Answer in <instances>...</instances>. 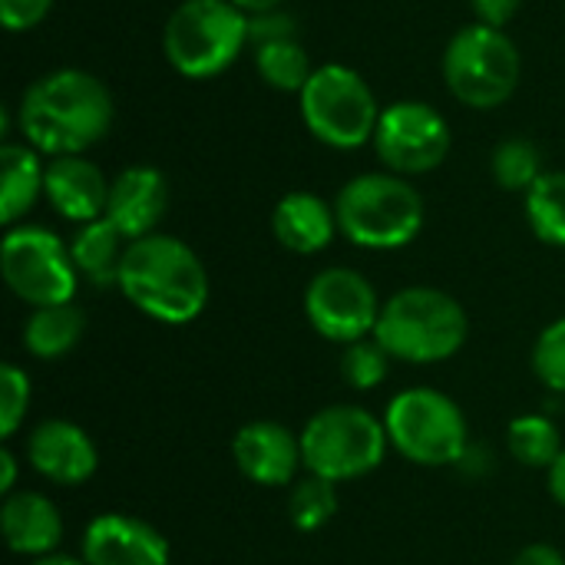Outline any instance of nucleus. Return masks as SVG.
Listing matches in <instances>:
<instances>
[{"mask_svg": "<svg viewBox=\"0 0 565 565\" xmlns=\"http://www.w3.org/2000/svg\"><path fill=\"white\" fill-rule=\"evenodd\" d=\"M30 467L60 487H79L96 473V444L70 420H46L26 440Z\"/></svg>", "mask_w": 565, "mask_h": 565, "instance_id": "obj_15", "label": "nucleus"}, {"mask_svg": "<svg viewBox=\"0 0 565 565\" xmlns=\"http://www.w3.org/2000/svg\"><path fill=\"white\" fill-rule=\"evenodd\" d=\"M513 565H565V556L550 543H530L520 550Z\"/></svg>", "mask_w": 565, "mask_h": 565, "instance_id": "obj_34", "label": "nucleus"}, {"mask_svg": "<svg viewBox=\"0 0 565 565\" xmlns=\"http://www.w3.org/2000/svg\"><path fill=\"white\" fill-rule=\"evenodd\" d=\"M526 218L540 242L565 248V172H543L526 192Z\"/></svg>", "mask_w": 565, "mask_h": 565, "instance_id": "obj_24", "label": "nucleus"}, {"mask_svg": "<svg viewBox=\"0 0 565 565\" xmlns=\"http://www.w3.org/2000/svg\"><path fill=\"white\" fill-rule=\"evenodd\" d=\"M17 119L40 156H83L113 126V93L86 70H53L26 86Z\"/></svg>", "mask_w": 565, "mask_h": 565, "instance_id": "obj_1", "label": "nucleus"}, {"mask_svg": "<svg viewBox=\"0 0 565 565\" xmlns=\"http://www.w3.org/2000/svg\"><path fill=\"white\" fill-rule=\"evenodd\" d=\"M33 565H86V563H79V559H73V556H56V553H50V556H40Z\"/></svg>", "mask_w": 565, "mask_h": 565, "instance_id": "obj_38", "label": "nucleus"}, {"mask_svg": "<svg viewBox=\"0 0 565 565\" xmlns=\"http://www.w3.org/2000/svg\"><path fill=\"white\" fill-rule=\"evenodd\" d=\"M550 493L565 510V450L556 457V463L550 467Z\"/></svg>", "mask_w": 565, "mask_h": 565, "instance_id": "obj_35", "label": "nucleus"}, {"mask_svg": "<svg viewBox=\"0 0 565 565\" xmlns=\"http://www.w3.org/2000/svg\"><path fill=\"white\" fill-rule=\"evenodd\" d=\"M387 427L364 407L334 404L318 411L301 430V457L311 477L348 483L381 467L387 454Z\"/></svg>", "mask_w": 565, "mask_h": 565, "instance_id": "obj_8", "label": "nucleus"}, {"mask_svg": "<svg viewBox=\"0 0 565 565\" xmlns=\"http://www.w3.org/2000/svg\"><path fill=\"white\" fill-rule=\"evenodd\" d=\"M3 540L20 556H50L63 540V516L43 493L13 490L0 510Z\"/></svg>", "mask_w": 565, "mask_h": 565, "instance_id": "obj_18", "label": "nucleus"}, {"mask_svg": "<svg viewBox=\"0 0 565 565\" xmlns=\"http://www.w3.org/2000/svg\"><path fill=\"white\" fill-rule=\"evenodd\" d=\"M129 238L103 215L96 222L79 225V232L70 242V258L76 265V271L96 285V288H109L119 285V271H122V258H126V245Z\"/></svg>", "mask_w": 565, "mask_h": 565, "instance_id": "obj_20", "label": "nucleus"}, {"mask_svg": "<svg viewBox=\"0 0 565 565\" xmlns=\"http://www.w3.org/2000/svg\"><path fill=\"white\" fill-rule=\"evenodd\" d=\"M450 126L444 113L427 103L404 99L381 113L374 132V152L394 175H424L444 166L450 156Z\"/></svg>", "mask_w": 565, "mask_h": 565, "instance_id": "obj_11", "label": "nucleus"}, {"mask_svg": "<svg viewBox=\"0 0 565 565\" xmlns=\"http://www.w3.org/2000/svg\"><path fill=\"white\" fill-rule=\"evenodd\" d=\"M232 457L242 477L258 487H285L305 463L301 437L275 420L245 424L232 440Z\"/></svg>", "mask_w": 565, "mask_h": 565, "instance_id": "obj_14", "label": "nucleus"}, {"mask_svg": "<svg viewBox=\"0 0 565 565\" xmlns=\"http://www.w3.org/2000/svg\"><path fill=\"white\" fill-rule=\"evenodd\" d=\"M490 172H493L500 189H507V192H530L536 185V179L546 172L543 169V152L530 139H520V136L516 139H503L493 149Z\"/></svg>", "mask_w": 565, "mask_h": 565, "instance_id": "obj_26", "label": "nucleus"}, {"mask_svg": "<svg viewBox=\"0 0 565 565\" xmlns=\"http://www.w3.org/2000/svg\"><path fill=\"white\" fill-rule=\"evenodd\" d=\"M0 271L7 288L30 308L73 301L79 275L70 258V245L40 225H13L3 235Z\"/></svg>", "mask_w": 565, "mask_h": 565, "instance_id": "obj_10", "label": "nucleus"}, {"mask_svg": "<svg viewBox=\"0 0 565 565\" xmlns=\"http://www.w3.org/2000/svg\"><path fill=\"white\" fill-rule=\"evenodd\" d=\"M507 447H510L516 463L536 467V470H550L556 463V457L563 454L556 424L550 417H540V414L516 417L507 430Z\"/></svg>", "mask_w": 565, "mask_h": 565, "instance_id": "obj_25", "label": "nucleus"}, {"mask_svg": "<svg viewBox=\"0 0 565 565\" xmlns=\"http://www.w3.org/2000/svg\"><path fill=\"white\" fill-rule=\"evenodd\" d=\"M238 10H245L248 17H255V13H268V10H281V3L285 0H232Z\"/></svg>", "mask_w": 565, "mask_h": 565, "instance_id": "obj_37", "label": "nucleus"}, {"mask_svg": "<svg viewBox=\"0 0 565 565\" xmlns=\"http://www.w3.org/2000/svg\"><path fill=\"white\" fill-rule=\"evenodd\" d=\"M533 371L536 377L556 391L565 394V318L553 321L540 338H536V348H533Z\"/></svg>", "mask_w": 565, "mask_h": 565, "instance_id": "obj_29", "label": "nucleus"}, {"mask_svg": "<svg viewBox=\"0 0 565 565\" xmlns=\"http://www.w3.org/2000/svg\"><path fill=\"white\" fill-rule=\"evenodd\" d=\"M470 3H473L480 23L497 26V30H503L523 7V0H470Z\"/></svg>", "mask_w": 565, "mask_h": 565, "instance_id": "obj_33", "label": "nucleus"}, {"mask_svg": "<svg viewBox=\"0 0 565 565\" xmlns=\"http://www.w3.org/2000/svg\"><path fill=\"white\" fill-rule=\"evenodd\" d=\"M30 407V381L20 367H0V437H13Z\"/></svg>", "mask_w": 565, "mask_h": 565, "instance_id": "obj_30", "label": "nucleus"}, {"mask_svg": "<svg viewBox=\"0 0 565 565\" xmlns=\"http://www.w3.org/2000/svg\"><path fill=\"white\" fill-rule=\"evenodd\" d=\"M169 209V185L166 175L152 166H132L122 169L113 182H109V205H106V218L129 238H146L156 232V225L162 222Z\"/></svg>", "mask_w": 565, "mask_h": 565, "instance_id": "obj_16", "label": "nucleus"}, {"mask_svg": "<svg viewBox=\"0 0 565 565\" xmlns=\"http://www.w3.org/2000/svg\"><path fill=\"white\" fill-rule=\"evenodd\" d=\"M470 334L463 305L440 288H404L384 301L374 338L407 364H437L454 358Z\"/></svg>", "mask_w": 565, "mask_h": 565, "instance_id": "obj_3", "label": "nucleus"}, {"mask_svg": "<svg viewBox=\"0 0 565 565\" xmlns=\"http://www.w3.org/2000/svg\"><path fill=\"white\" fill-rule=\"evenodd\" d=\"M17 487V457L10 450H0V490L13 493Z\"/></svg>", "mask_w": 565, "mask_h": 565, "instance_id": "obj_36", "label": "nucleus"}, {"mask_svg": "<svg viewBox=\"0 0 565 565\" xmlns=\"http://www.w3.org/2000/svg\"><path fill=\"white\" fill-rule=\"evenodd\" d=\"M86 565H169L166 536L146 520L103 513L83 533Z\"/></svg>", "mask_w": 565, "mask_h": 565, "instance_id": "obj_13", "label": "nucleus"}, {"mask_svg": "<svg viewBox=\"0 0 565 565\" xmlns=\"http://www.w3.org/2000/svg\"><path fill=\"white\" fill-rule=\"evenodd\" d=\"M271 232L281 248L295 255H315L331 245L338 228V212L315 192H288L271 212Z\"/></svg>", "mask_w": 565, "mask_h": 565, "instance_id": "obj_19", "label": "nucleus"}, {"mask_svg": "<svg viewBox=\"0 0 565 565\" xmlns=\"http://www.w3.org/2000/svg\"><path fill=\"white\" fill-rule=\"evenodd\" d=\"M83 328H86V315L73 301L33 308V315L23 324V344L33 358L56 361V358H66L79 344Z\"/></svg>", "mask_w": 565, "mask_h": 565, "instance_id": "obj_22", "label": "nucleus"}, {"mask_svg": "<svg viewBox=\"0 0 565 565\" xmlns=\"http://www.w3.org/2000/svg\"><path fill=\"white\" fill-rule=\"evenodd\" d=\"M295 36H298L295 17L285 13V10H268V13L248 17V43H252V46H258V43H275V40H295Z\"/></svg>", "mask_w": 565, "mask_h": 565, "instance_id": "obj_31", "label": "nucleus"}, {"mask_svg": "<svg viewBox=\"0 0 565 565\" xmlns=\"http://www.w3.org/2000/svg\"><path fill=\"white\" fill-rule=\"evenodd\" d=\"M0 166H3L0 222L13 228L43 195L46 166L40 162V152L26 142H3L0 146Z\"/></svg>", "mask_w": 565, "mask_h": 565, "instance_id": "obj_21", "label": "nucleus"}, {"mask_svg": "<svg viewBox=\"0 0 565 565\" xmlns=\"http://www.w3.org/2000/svg\"><path fill=\"white\" fill-rule=\"evenodd\" d=\"M338 513V490L331 480L321 477H308L291 490L288 500V516L301 533H315L324 523H331V516Z\"/></svg>", "mask_w": 565, "mask_h": 565, "instance_id": "obj_27", "label": "nucleus"}, {"mask_svg": "<svg viewBox=\"0 0 565 565\" xmlns=\"http://www.w3.org/2000/svg\"><path fill=\"white\" fill-rule=\"evenodd\" d=\"M119 291L149 318L185 324L205 311L209 271L182 238L152 232L129 242L119 271Z\"/></svg>", "mask_w": 565, "mask_h": 565, "instance_id": "obj_2", "label": "nucleus"}, {"mask_svg": "<svg viewBox=\"0 0 565 565\" xmlns=\"http://www.w3.org/2000/svg\"><path fill=\"white\" fill-rule=\"evenodd\" d=\"M248 46V13L232 0H182L162 30L169 66L185 79L225 73Z\"/></svg>", "mask_w": 565, "mask_h": 565, "instance_id": "obj_5", "label": "nucleus"}, {"mask_svg": "<svg viewBox=\"0 0 565 565\" xmlns=\"http://www.w3.org/2000/svg\"><path fill=\"white\" fill-rule=\"evenodd\" d=\"M381 308L374 285L354 268H324L305 291V315L311 328L338 344H354L374 334Z\"/></svg>", "mask_w": 565, "mask_h": 565, "instance_id": "obj_12", "label": "nucleus"}, {"mask_svg": "<svg viewBox=\"0 0 565 565\" xmlns=\"http://www.w3.org/2000/svg\"><path fill=\"white\" fill-rule=\"evenodd\" d=\"M384 427L391 447L417 467H450L470 450L463 411L430 387L397 394L387 407Z\"/></svg>", "mask_w": 565, "mask_h": 565, "instance_id": "obj_9", "label": "nucleus"}, {"mask_svg": "<svg viewBox=\"0 0 565 565\" xmlns=\"http://www.w3.org/2000/svg\"><path fill=\"white\" fill-rule=\"evenodd\" d=\"M53 0H0V20L10 33H26L46 20Z\"/></svg>", "mask_w": 565, "mask_h": 565, "instance_id": "obj_32", "label": "nucleus"}, {"mask_svg": "<svg viewBox=\"0 0 565 565\" xmlns=\"http://www.w3.org/2000/svg\"><path fill=\"white\" fill-rule=\"evenodd\" d=\"M338 228L361 248H404L424 228V195L394 172L354 175L334 202Z\"/></svg>", "mask_w": 565, "mask_h": 565, "instance_id": "obj_4", "label": "nucleus"}, {"mask_svg": "<svg viewBox=\"0 0 565 565\" xmlns=\"http://www.w3.org/2000/svg\"><path fill=\"white\" fill-rule=\"evenodd\" d=\"M387 371H391V354L381 348L377 338H364V341H354V344L344 348L341 374L351 381V387L371 391L387 377Z\"/></svg>", "mask_w": 565, "mask_h": 565, "instance_id": "obj_28", "label": "nucleus"}, {"mask_svg": "<svg viewBox=\"0 0 565 565\" xmlns=\"http://www.w3.org/2000/svg\"><path fill=\"white\" fill-rule=\"evenodd\" d=\"M523 60L507 30L473 23L454 33L444 50V83L470 109H497L520 86Z\"/></svg>", "mask_w": 565, "mask_h": 565, "instance_id": "obj_7", "label": "nucleus"}, {"mask_svg": "<svg viewBox=\"0 0 565 565\" xmlns=\"http://www.w3.org/2000/svg\"><path fill=\"white\" fill-rule=\"evenodd\" d=\"M298 99L301 119L318 142L331 149H361L364 142H374L384 109L358 70L344 63H324L311 73Z\"/></svg>", "mask_w": 565, "mask_h": 565, "instance_id": "obj_6", "label": "nucleus"}, {"mask_svg": "<svg viewBox=\"0 0 565 565\" xmlns=\"http://www.w3.org/2000/svg\"><path fill=\"white\" fill-rule=\"evenodd\" d=\"M43 195L63 218L86 225L106 215L109 182L96 162L83 156H56L46 162Z\"/></svg>", "mask_w": 565, "mask_h": 565, "instance_id": "obj_17", "label": "nucleus"}, {"mask_svg": "<svg viewBox=\"0 0 565 565\" xmlns=\"http://www.w3.org/2000/svg\"><path fill=\"white\" fill-rule=\"evenodd\" d=\"M255 70L258 76L278 89V93H301L318 66H311L308 50L301 40H275V43H258L255 46Z\"/></svg>", "mask_w": 565, "mask_h": 565, "instance_id": "obj_23", "label": "nucleus"}]
</instances>
